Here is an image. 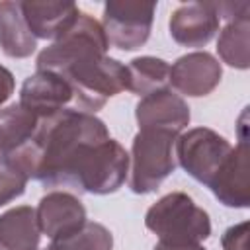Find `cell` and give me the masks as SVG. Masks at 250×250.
I'll return each instance as SVG.
<instances>
[{
  "instance_id": "obj_2",
  "label": "cell",
  "mask_w": 250,
  "mask_h": 250,
  "mask_svg": "<svg viewBox=\"0 0 250 250\" xmlns=\"http://www.w3.org/2000/svg\"><path fill=\"white\" fill-rule=\"evenodd\" d=\"M145 225L160 242L199 244L211 234V219L188 193L172 191L162 195L145 215Z\"/></svg>"
},
{
  "instance_id": "obj_11",
  "label": "cell",
  "mask_w": 250,
  "mask_h": 250,
  "mask_svg": "<svg viewBox=\"0 0 250 250\" xmlns=\"http://www.w3.org/2000/svg\"><path fill=\"white\" fill-rule=\"evenodd\" d=\"M70 102L72 90L66 80L47 70H37L27 76L20 90V104L37 119H45L66 109Z\"/></svg>"
},
{
  "instance_id": "obj_18",
  "label": "cell",
  "mask_w": 250,
  "mask_h": 250,
  "mask_svg": "<svg viewBox=\"0 0 250 250\" xmlns=\"http://www.w3.org/2000/svg\"><path fill=\"white\" fill-rule=\"evenodd\" d=\"M217 53L232 68L246 70L250 66V18L227 21L217 39Z\"/></svg>"
},
{
  "instance_id": "obj_20",
  "label": "cell",
  "mask_w": 250,
  "mask_h": 250,
  "mask_svg": "<svg viewBox=\"0 0 250 250\" xmlns=\"http://www.w3.org/2000/svg\"><path fill=\"white\" fill-rule=\"evenodd\" d=\"M43 250H113V236L102 223L86 221L76 232L51 240Z\"/></svg>"
},
{
  "instance_id": "obj_9",
  "label": "cell",
  "mask_w": 250,
  "mask_h": 250,
  "mask_svg": "<svg viewBox=\"0 0 250 250\" xmlns=\"http://www.w3.org/2000/svg\"><path fill=\"white\" fill-rule=\"evenodd\" d=\"M217 2H188L170 16V35L184 47H205L219 31Z\"/></svg>"
},
{
  "instance_id": "obj_17",
  "label": "cell",
  "mask_w": 250,
  "mask_h": 250,
  "mask_svg": "<svg viewBox=\"0 0 250 250\" xmlns=\"http://www.w3.org/2000/svg\"><path fill=\"white\" fill-rule=\"evenodd\" d=\"M39 119L20 102L0 109V160L10 158L35 133Z\"/></svg>"
},
{
  "instance_id": "obj_3",
  "label": "cell",
  "mask_w": 250,
  "mask_h": 250,
  "mask_svg": "<svg viewBox=\"0 0 250 250\" xmlns=\"http://www.w3.org/2000/svg\"><path fill=\"white\" fill-rule=\"evenodd\" d=\"M178 133L170 129H139L129 154V188L133 193L145 195L176 170Z\"/></svg>"
},
{
  "instance_id": "obj_21",
  "label": "cell",
  "mask_w": 250,
  "mask_h": 250,
  "mask_svg": "<svg viewBox=\"0 0 250 250\" xmlns=\"http://www.w3.org/2000/svg\"><path fill=\"white\" fill-rule=\"evenodd\" d=\"M27 182L29 178L14 160H0V207L23 195Z\"/></svg>"
},
{
  "instance_id": "obj_13",
  "label": "cell",
  "mask_w": 250,
  "mask_h": 250,
  "mask_svg": "<svg viewBox=\"0 0 250 250\" xmlns=\"http://www.w3.org/2000/svg\"><path fill=\"white\" fill-rule=\"evenodd\" d=\"M139 129H170L180 133L189 125L191 113L186 100L170 88L156 90L139 100L135 107Z\"/></svg>"
},
{
  "instance_id": "obj_16",
  "label": "cell",
  "mask_w": 250,
  "mask_h": 250,
  "mask_svg": "<svg viewBox=\"0 0 250 250\" xmlns=\"http://www.w3.org/2000/svg\"><path fill=\"white\" fill-rule=\"evenodd\" d=\"M0 47L10 59H27L37 49V39L23 20L20 2H0Z\"/></svg>"
},
{
  "instance_id": "obj_12",
  "label": "cell",
  "mask_w": 250,
  "mask_h": 250,
  "mask_svg": "<svg viewBox=\"0 0 250 250\" xmlns=\"http://www.w3.org/2000/svg\"><path fill=\"white\" fill-rule=\"evenodd\" d=\"M35 215L41 234L49 236L51 240L76 232L88 221L84 203L68 191H51L43 195Z\"/></svg>"
},
{
  "instance_id": "obj_6",
  "label": "cell",
  "mask_w": 250,
  "mask_h": 250,
  "mask_svg": "<svg viewBox=\"0 0 250 250\" xmlns=\"http://www.w3.org/2000/svg\"><path fill=\"white\" fill-rule=\"evenodd\" d=\"M232 145L209 127H195L176 141V160L178 164L199 184L207 186L223 168L229 158Z\"/></svg>"
},
{
  "instance_id": "obj_22",
  "label": "cell",
  "mask_w": 250,
  "mask_h": 250,
  "mask_svg": "<svg viewBox=\"0 0 250 250\" xmlns=\"http://www.w3.org/2000/svg\"><path fill=\"white\" fill-rule=\"evenodd\" d=\"M223 250H248V223L242 221L238 225L229 227L221 238Z\"/></svg>"
},
{
  "instance_id": "obj_15",
  "label": "cell",
  "mask_w": 250,
  "mask_h": 250,
  "mask_svg": "<svg viewBox=\"0 0 250 250\" xmlns=\"http://www.w3.org/2000/svg\"><path fill=\"white\" fill-rule=\"evenodd\" d=\"M41 230L35 209L18 205L0 215V250H39Z\"/></svg>"
},
{
  "instance_id": "obj_14",
  "label": "cell",
  "mask_w": 250,
  "mask_h": 250,
  "mask_svg": "<svg viewBox=\"0 0 250 250\" xmlns=\"http://www.w3.org/2000/svg\"><path fill=\"white\" fill-rule=\"evenodd\" d=\"M23 20L35 39H59L78 18L80 10L72 2H20Z\"/></svg>"
},
{
  "instance_id": "obj_19",
  "label": "cell",
  "mask_w": 250,
  "mask_h": 250,
  "mask_svg": "<svg viewBox=\"0 0 250 250\" xmlns=\"http://www.w3.org/2000/svg\"><path fill=\"white\" fill-rule=\"evenodd\" d=\"M129 90L141 98L168 88L170 84V64L158 57H137L127 64Z\"/></svg>"
},
{
  "instance_id": "obj_23",
  "label": "cell",
  "mask_w": 250,
  "mask_h": 250,
  "mask_svg": "<svg viewBox=\"0 0 250 250\" xmlns=\"http://www.w3.org/2000/svg\"><path fill=\"white\" fill-rule=\"evenodd\" d=\"M217 12L219 18H225L227 21L244 20L250 18V2H219Z\"/></svg>"
},
{
  "instance_id": "obj_8",
  "label": "cell",
  "mask_w": 250,
  "mask_h": 250,
  "mask_svg": "<svg viewBox=\"0 0 250 250\" xmlns=\"http://www.w3.org/2000/svg\"><path fill=\"white\" fill-rule=\"evenodd\" d=\"M246 109L238 123V143L232 146L219 174L209 184L213 195L225 205L234 209H246L250 205V182H248V135H246Z\"/></svg>"
},
{
  "instance_id": "obj_5",
  "label": "cell",
  "mask_w": 250,
  "mask_h": 250,
  "mask_svg": "<svg viewBox=\"0 0 250 250\" xmlns=\"http://www.w3.org/2000/svg\"><path fill=\"white\" fill-rule=\"evenodd\" d=\"M109 43L104 33L102 23L86 12H80L76 21L49 47L37 55V70H47L61 74L68 66L90 59L105 55Z\"/></svg>"
},
{
  "instance_id": "obj_4",
  "label": "cell",
  "mask_w": 250,
  "mask_h": 250,
  "mask_svg": "<svg viewBox=\"0 0 250 250\" xmlns=\"http://www.w3.org/2000/svg\"><path fill=\"white\" fill-rule=\"evenodd\" d=\"M72 90V100L82 111L94 113L123 90H129L127 66L107 55L84 59L61 72Z\"/></svg>"
},
{
  "instance_id": "obj_10",
  "label": "cell",
  "mask_w": 250,
  "mask_h": 250,
  "mask_svg": "<svg viewBox=\"0 0 250 250\" xmlns=\"http://www.w3.org/2000/svg\"><path fill=\"white\" fill-rule=\"evenodd\" d=\"M223 78L221 62L207 51H195L180 57L170 66V84L180 94L201 98L211 94Z\"/></svg>"
},
{
  "instance_id": "obj_25",
  "label": "cell",
  "mask_w": 250,
  "mask_h": 250,
  "mask_svg": "<svg viewBox=\"0 0 250 250\" xmlns=\"http://www.w3.org/2000/svg\"><path fill=\"white\" fill-rule=\"evenodd\" d=\"M154 250H205L201 244H170V242H160L154 246Z\"/></svg>"
},
{
  "instance_id": "obj_1",
  "label": "cell",
  "mask_w": 250,
  "mask_h": 250,
  "mask_svg": "<svg viewBox=\"0 0 250 250\" xmlns=\"http://www.w3.org/2000/svg\"><path fill=\"white\" fill-rule=\"evenodd\" d=\"M129 176V154L111 137L84 145L61 172L55 188L78 193L107 195L117 191Z\"/></svg>"
},
{
  "instance_id": "obj_7",
  "label": "cell",
  "mask_w": 250,
  "mask_h": 250,
  "mask_svg": "<svg viewBox=\"0 0 250 250\" xmlns=\"http://www.w3.org/2000/svg\"><path fill=\"white\" fill-rule=\"evenodd\" d=\"M154 2L109 0L104 6L102 27L107 43L121 51H135L143 47L150 35L154 21Z\"/></svg>"
},
{
  "instance_id": "obj_24",
  "label": "cell",
  "mask_w": 250,
  "mask_h": 250,
  "mask_svg": "<svg viewBox=\"0 0 250 250\" xmlns=\"http://www.w3.org/2000/svg\"><path fill=\"white\" fill-rule=\"evenodd\" d=\"M16 82H14V74L0 64V107L10 100V96L14 94Z\"/></svg>"
}]
</instances>
